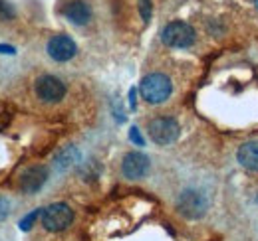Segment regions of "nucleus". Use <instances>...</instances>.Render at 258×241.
Instances as JSON below:
<instances>
[{
    "label": "nucleus",
    "instance_id": "obj_1",
    "mask_svg": "<svg viewBox=\"0 0 258 241\" xmlns=\"http://www.w3.org/2000/svg\"><path fill=\"white\" fill-rule=\"evenodd\" d=\"M139 91H141V97L147 103L159 105V103L169 99V95L173 91V85H171V79L167 75H163V73H151V75H147V77L141 79Z\"/></svg>",
    "mask_w": 258,
    "mask_h": 241
},
{
    "label": "nucleus",
    "instance_id": "obj_2",
    "mask_svg": "<svg viewBox=\"0 0 258 241\" xmlns=\"http://www.w3.org/2000/svg\"><path fill=\"white\" fill-rule=\"evenodd\" d=\"M147 131H149V137L153 143L157 145H171L179 139V133H181V127L179 123L171 117H157V119L149 120L147 125Z\"/></svg>",
    "mask_w": 258,
    "mask_h": 241
},
{
    "label": "nucleus",
    "instance_id": "obj_3",
    "mask_svg": "<svg viewBox=\"0 0 258 241\" xmlns=\"http://www.w3.org/2000/svg\"><path fill=\"white\" fill-rule=\"evenodd\" d=\"M177 210L181 211L185 217H189V219H199L209 210L207 196L203 192H199V190H193V188L185 190L177 200Z\"/></svg>",
    "mask_w": 258,
    "mask_h": 241
},
{
    "label": "nucleus",
    "instance_id": "obj_4",
    "mask_svg": "<svg viewBox=\"0 0 258 241\" xmlns=\"http://www.w3.org/2000/svg\"><path fill=\"white\" fill-rule=\"evenodd\" d=\"M161 38L169 48H189L195 42V30L187 22L175 20L163 28Z\"/></svg>",
    "mask_w": 258,
    "mask_h": 241
},
{
    "label": "nucleus",
    "instance_id": "obj_5",
    "mask_svg": "<svg viewBox=\"0 0 258 241\" xmlns=\"http://www.w3.org/2000/svg\"><path fill=\"white\" fill-rule=\"evenodd\" d=\"M74 211L68 204H52L42 210V225L48 231H64L66 227L72 223Z\"/></svg>",
    "mask_w": 258,
    "mask_h": 241
},
{
    "label": "nucleus",
    "instance_id": "obj_6",
    "mask_svg": "<svg viewBox=\"0 0 258 241\" xmlns=\"http://www.w3.org/2000/svg\"><path fill=\"white\" fill-rule=\"evenodd\" d=\"M36 95L44 103H58L66 95V85L54 75H42L36 81Z\"/></svg>",
    "mask_w": 258,
    "mask_h": 241
},
{
    "label": "nucleus",
    "instance_id": "obj_7",
    "mask_svg": "<svg viewBox=\"0 0 258 241\" xmlns=\"http://www.w3.org/2000/svg\"><path fill=\"white\" fill-rule=\"evenodd\" d=\"M123 176L129 180H139L149 172V158L143 152H127L121 164Z\"/></svg>",
    "mask_w": 258,
    "mask_h": 241
},
{
    "label": "nucleus",
    "instance_id": "obj_8",
    "mask_svg": "<svg viewBox=\"0 0 258 241\" xmlns=\"http://www.w3.org/2000/svg\"><path fill=\"white\" fill-rule=\"evenodd\" d=\"M78 48L70 36H54L48 42V56L56 61H68L76 56Z\"/></svg>",
    "mask_w": 258,
    "mask_h": 241
},
{
    "label": "nucleus",
    "instance_id": "obj_9",
    "mask_svg": "<svg viewBox=\"0 0 258 241\" xmlns=\"http://www.w3.org/2000/svg\"><path fill=\"white\" fill-rule=\"evenodd\" d=\"M48 180V170L46 166H32L22 172L20 176V188L24 194H36Z\"/></svg>",
    "mask_w": 258,
    "mask_h": 241
},
{
    "label": "nucleus",
    "instance_id": "obj_10",
    "mask_svg": "<svg viewBox=\"0 0 258 241\" xmlns=\"http://www.w3.org/2000/svg\"><path fill=\"white\" fill-rule=\"evenodd\" d=\"M64 16L72 24L82 26V24L90 22V18H92V8H90L84 0H72L64 8Z\"/></svg>",
    "mask_w": 258,
    "mask_h": 241
},
{
    "label": "nucleus",
    "instance_id": "obj_11",
    "mask_svg": "<svg viewBox=\"0 0 258 241\" xmlns=\"http://www.w3.org/2000/svg\"><path fill=\"white\" fill-rule=\"evenodd\" d=\"M238 162L252 170L258 172V141H250V143H244L240 149H238Z\"/></svg>",
    "mask_w": 258,
    "mask_h": 241
},
{
    "label": "nucleus",
    "instance_id": "obj_12",
    "mask_svg": "<svg viewBox=\"0 0 258 241\" xmlns=\"http://www.w3.org/2000/svg\"><path fill=\"white\" fill-rule=\"evenodd\" d=\"M78 160H80V152L72 147V149H66V151L56 158V164H58L60 168H68V166H72V164L78 162Z\"/></svg>",
    "mask_w": 258,
    "mask_h": 241
},
{
    "label": "nucleus",
    "instance_id": "obj_13",
    "mask_svg": "<svg viewBox=\"0 0 258 241\" xmlns=\"http://www.w3.org/2000/svg\"><path fill=\"white\" fill-rule=\"evenodd\" d=\"M38 215H42V210H34L32 213H28L24 219H20V229H22V231H28V229L32 227L34 219H36Z\"/></svg>",
    "mask_w": 258,
    "mask_h": 241
},
{
    "label": "nucleus",
    "instance_id": "obj_14",
    "mask_svg": "<svg viewBox=\"0 0 258 241\" xmlns=\"http://www.w3.org/2000/svg\"><path fill=\"white\" fill-rule=\"evenodd\" d=\"M139 12H141L143 20H149L151 18V2L149 0H141L139 2Z\"/></svg>",
    "mask_w": 258,
    "mask_h": 241
},
{
    "label": "nucleus",
    "instance_id": "obj_15",
    "mask_svg": "<svg viewBox=\"0 0 258 241\" xmlns=\"http://www.w3.org/2000/svg\"><path fill=\"white\" fill-rule=\"evenodd\" d=\"M8 213H10V204H8V200L0 198V221H4V219L8 217Z\"/></svg>",
    "mask_w": 258,
    "mask_h": 241
},
{
    "label": "nucleus",
    "instance_id": "obj_16",
    "mask_svg": "<svg viewBox=\"0 0 258 241\" xmlns=\"http://www.w3.org/2000/svg\"><path fill=\"white\" fill-rule=\"evenodd\" d=\"M129 139H131L135 145L143 147V139H141V135H139V129H137V127H133V129L129 131Z\"/></svg>",
    "mask_w": 258,
    "mask_h": 241
},
{
    "label": "nucleus",
    "instance_id": "obj_17",
    "mask_svg": "<svg viewBox=\"0 0 258 241\" xmlns=\"http://www.w3.org/2000/svg\"><path fill=\"white\" fill-rule=\"evenodd\" d=\"M0 54H16V50L12 48V46H0Z\"/></svg>",
    "mask_w": 258,
    "mask_h": 241
},
{
    "label": "nucleus",
    "instance_id": "obj_18",
    "mask_svg": "<svg viewBox=\"0 0 258 241\" xmlns=\"http://www.w3.org/2000/svg\"><path fill=\"white\" fill-rule=\"evenodd\" d=\"M254 4H256V8H258V0H254Z\"/></svg>",
    "mask_w": 258,
    "mask_h": 241
}]
</instances>
